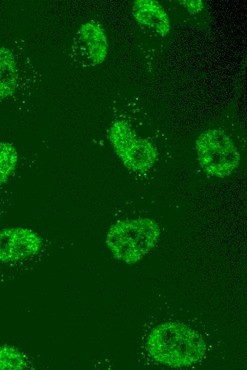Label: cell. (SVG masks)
<instances>
[{"label":"cell","mask_w":247,"mask_h":370,"mask_svg":"<svg viewBox=\"0 0 247 370\" xmlns=\"http://www.w3.org/2000/svg\"><path fill=\"white\" fill-rule=\"evenodd\" d=\"M159 236V226L153 220L128 219L111 226L106 243L115 258L133 264L153 248Z\"/></svg>","instance_id":"cell-2"},{"label":"cell","mask_w":247,"mask_h":370,"mask_svg":"<svg viewBox=\"0 0 247 370\" xmlns=\"http://www.w3.org/2000/svg\"><path fill=\"white\" fill-rule=\"evenodd\" d=\"M72 48L86 64L100 65L108 53V41L104 28L94 21L82 24L73 40Z\"/></svg>","instance_id":"cell-6"},{"label":"cell","mask_w":247,"mask_h":370,"mask_svg":"<svg viewBox=\"0 0 247 370\" xmlns=\"http://www.w3.org/2000/svg\"><path fill=\"white\" fill-rule=\"evenodd\" d=\"M109 137L116 154L127 169L144 172L153 165L157 156L153 145L139 137L126 122H114L109 128Z\"/></svg>","instance_id":"cell-4"},{"label":"cell","mask_w":247,"mask_h":370,"mask_svg":"<svg viewBox=\"0 0 247 370\" xmlns=\"http://www.w3.org/2000/svg\"><path fill=\"white\" fill-rule=\"evenodd\" d=\"M42 240L35 231L26 228L0 230V262L13 263L37 254Z\"/></svg>","instance_id":"cell-5"},{"label":"cell","mask_w":247,"mask_h":370,"mask_svg":"<svg viewBox=\"0 0 247 370\" xmlns=\"http://www.w3.org/2000/svg\"><path fill=\"white\" fill-rule=\"evenodd\" d=\"M24 366L23 356L17 349L9 346L0 347V369H21Z\"/></svg>","instance_id":"cell-10"},{"label":"cell","mask_w":247,"mask_h":370,"mask_svg":"<svg viewBox=\"0 0 247 370\" xmlns=\"http://www.w3.org/2000/svg\"><path fill=\"white\" fill-rule=\"evenodd\" d=\"M180 4L191 14H196L200 11L204 7L202 1H180Z\"/></svg>","instance_id":"cell-11"},{"label":"cell","mask_w":247,"mask_h":370,"mask_svg":"<svg viewBox=\"0 0 247 370\" xmlns=\"http://www.w3.org/2000/svg\"><path fill=\"white\" fill-rule=\"evenodd\" d=\"M18 160L15 147L9 142H0V187L14 172Z\"/></svg>","instance_id":"cell-9"},{"label":"cell","mask_w":247,"mask_h":370,"mask_svg":"<svg viewBox=\"0 0 247 370\" xmlns=\"http://www.w3.org/2000/svg\"><path fill=\"white\" fill-rule=\"evenodd\" d=\"M18 70L13 53L5 47L0 48V98L11 95L16 88Z\"/></svg>","instance_id":"cell-8"},{"label":"cell","mask_w":247,"mask_h":370,"mask_svg":"<svg viewBox=\"0 0 247 370\" xmlns=\"http://www.w3.org/2000/svg\"><path fill=\"white\" fill-rule=\"evenodd\" d=\"M132 13L135 19L141 25L153 29L161 36H166L170 30V18L156 1L137 0L133 2Z\"/></svg>","instance_id":"cell-7"},{"label":"cell","mask_w":247,"mask_h":370,"mask_svg":"<svg viewBox=\"0 0 247 370\" xmlns=\"http://www.w3.org/2000/svg\"><path fill=\"white\" fill-rule=\"evenodd\" d=\"M199 162L211 176L224 178L238 166L240 155L231 139L221 130H209L196 142Z\"/></svg>","instance_id":"cell-3"},{"label":"cell","mask_w":247,"mask_h":370,"mask_svg":"<svg viewBox=\"0 0 247 370\" xmlns=\"http://www.w3.org/2000/svg\"><path fill=\"white\" fill-rule=\"evenodd\" d=\"M147 349L156 361L180 367L199 361L204 354L205 344L202 337L187 326L165 322L150 332Z\"/></svg>","instance_id":"cell-1"}]
</instances>
